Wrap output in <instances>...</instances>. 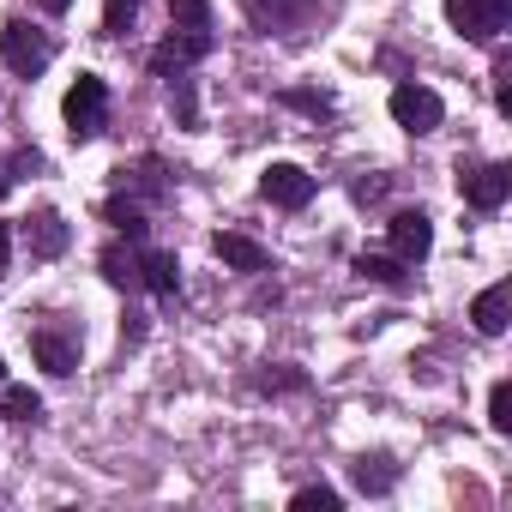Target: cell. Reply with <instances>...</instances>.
<instances>
[{
  "label": "cell",
  "instance_id": "cell-1",
  "mask_svg": "<svg viewBox=\"0 0 512 512\" xmlns=\"http://www.w3.org/2000/svg\"><path fill=\"white\" fill-rule=\"evenodd\" d=\"M0 61H7L19 79H37L55 61V37L37 31V25H25V19H7V25H0Z\"/></svg>",
  "mask_w": 512,
  "mask_h": 512
},
{
  "label": "cell",
  "instance_id": "cell-2",
  "mask_svg": "<svg viewBox=\"0 0 512 512\" xmlns=\"http://www.w3.org/2000/svg\"><path fill=\"white\" fill-rule=\"evenodd\" d=\"M67 133L79 139V145H91L97 133H103V121H109V85L97 79V73H79V85L67 91Z\"/></svg>",
  "mask_w": 512,
  "mask_h": 512
},
{
  "label": "cell",
  "instance_id": "cell-3",
  "mask_svg": "<svg viewBox=\"0 0 512 512\" xmlns=\"http://www.w3.org/2000/svg\"><path fill=\"white\" fill-rule=\"evenodd\" d=\"M506 13H512V0H446V25L470 43H494L506 31Z\"/></svg>",
  "mask_w": 512,
  "mask_h": 512
},
{
  "label": "cell",
  "instance_id": "cell-4",
  "mask_svg": "<svg viewBox=\"0 0 512 512\" xmlns=\"http://www.w3.org/2000/svg\"><path fill=\"white\" fill-rule=\"evenodd\" d=\"M458 193H464V205L470 211H500L506 205V193H512V169L506 163H458Z\"/></svg>",
  "mask_w": 512,
  "mask_h": 512
},
{
  "label": "cell",
  "instance_id": "cell-5",
  "mask_svg": "<svg viewBox=\"0 0 512 512\" xmlns=\"http://www.w3.org/2000/svg\"><path fill=\"white\" fill-rule=\"evenodd\" d=\"M205 55H211V31H181V25H175V31L151 49V73H157V79H181V73H187L193 61H205Z\"/></svg>",
  "mask_w": 512,
  "mask_h": 512
},
{
  "label": "cell",
  "instance_id": "cell-6",
  "mask_svg": "<svg viewBox=\"0 0 512 512\" xmlns=\"http://www.w3.org/2000/svg\"><path fill=\"white\" fill-rule=\"evenodd\" d=\"M392 121L422 139V133H434V127L446 121V103H440V91H428V85H398V91H392Z\"/></svg>",
  "mask_w": 512,
  "mask_h": 512
},
{
  "label": "cell",
  "instance_id": "cell-7",
  "mask_svg": "<svg viewBox=\"0 0 512 512\" xmlns=\"http://www.w3.org/2000/svg\"><path fill=\"white\" fill-rule=\"evenodd\" d=\"M19 235H25V247H31V260H61L67 241H73L67 217H61V211H49V205H37V211L19 223Z\"/></svg>",
  "mask_w": 512,
  "mask_h": 512
},
{
  "label": "cell",
  "instance_id": "cell-8",
  "mask_svg": "<svg viewBox=\"0 0 512 512\" xmlns=\"http://www.w3.org/2000/svg\"><path fill=\"white\" fill-rule=\"evenodd\" d=\"M386 235H392V253H398L404 266H422L428 247H434V217L428 211H392Z\"/></svg>",
  "mask_w": 512,
  "mask_h": 512
},
{
  "label": "cell",
  "instance_id": "cell-9",
  "mask_svg": "<svg viewBox=\"0 0 512 512\" xmlns=\"http://www.w3.org/2000/svg\"><path fill=\"white\" fill-rule=\"evenodd\" d=\"M260 193H266L272 205H284V211H302V205L314 199V175H308L302 163H272V169L260 175Z\"/></svg>",
  "mask_w": 512,
  "mask_h": 512
},
{
  "label": "cell",
  "instance_id": "cell-10",
  "mask_svg": "<svg viewBox=\"0 0 512 512\" xmlns=\"http://www.w3.org/2000/svg\"><path fill=\"white\" fill-rule=\"evenodd\" d=\"M31 356H37L43 374L67 380V374L79 368V338H67V332H55V326H37V332H31Z\"/></svg>",
  "mask_w": 512,
  "mask_h": 512
},
{
  "label": "cell",
  "instance_id": "cell-11",
  "mask_svg": "<svg viewBox=\"0 0 512 512\" xmlns=\"http://www.w3.org/2000/svg\"><path fill=\"white\" fill-rule=\"evenodd\" d=\"M211 253L223 266H235V272H266L272 266V253L260 247V241H247V235H235V229H223L217 241H211Z\"/></svg>",
  "mask_w": 512,
  "mask_h": 512
},
{
  "label": "cell",
  "instance_id": "cell-12",
  "mask_svg": "<svg viewBox=\"0 0 512 512\" xmlns=\"http://www.w3.org/2000/svg\"><path fill=\"white\" fill-rule=\"evenodd\" d=\"M506 308H512V284H488L476 302H470V326L482 338H500L506 332Z\"/></svg>",
  "mask_w": 512,
  "mask_h": 512
},
{
  "label": "cell",
  "instance_id": "cell-13",
  "mask_svg": "<svg viewBox=\"0 0 512 512\" xmlns=\"http://www.w3.org/2000/svg\"><path fill=\"white\" fill-rule=\"evenodd\" d=\"M139 284H145L151 296L175 302V296H181V260H175V253H145V260H139Z\"/></svg>",
  "mask_w": 512,
  "mask_h": 512
},
{
  "label": "cell",
  "instance_id": "cell-14",
  "mask_svg": "<svg viewBox=\"0 0 512 512\" xmlns=\"http://www.w3.org/2000/svg\"><path fill=\"white\" fill-rule=\"evenodd\" d=\"M97 266H103V278H109L115 290H145V284H139V253H127L121 241L103 247V260H97Z\"/></svg>",
  "mask_w": 512,
  "mask_h": 512
},
{
  "label": "cell",
  "instance_id": "cell-15",
  "mask_svg": "<svg viewBox=\"0 0 512 512\" xmlns=\"http://www.w3.org/2000/svg\"><path fill=\"white\" fill-rule=\"evenodd\" d=\"M356 278L386 284V290H404V260H398V253H362V260H356Z\"/></svg>",
  "mask_w": 512,
  "mask_h": 512
},
{
  "label": "cell",
  "instance_id": "cell-16",
  "mask_svg": "<svg viewBox=\"0 0 512 512\" xmlns=\"http://www.w3.org/2000/svg\"><path fill=\"white\" fill-rule=\"evenodd\" d=\"M350 476H356V488H362V494H392L398 464H392V458H356V464H350Z\"/></svg>",
  "mask_w": 512,
  "mask_h": 512
},
{
  "label": "cell",
  "instance_id": "cell-17",
  "mask_svg": "<svg viewBox=\"0 0 512 512\" xmlns=\"http://www.w3.org/2000/svg\"><path fill=\"white\" fill-rule=\"evenodd\" d=\"M0 416H7V422H37L43 416V398L31 386H7V380H0Z\"/></svg>",
  "mask_w": 512,
  "mask_h": 512
},
{
  "label": "cell",
  "instance_id": "cell-18",
  "mask_svg": "<svg viewBox=\"0 0 512 512\" xmlns=\"http://www.w3.org/2000/svg\"><path fill=\"white\" fill-rule=\"evenodd\" d=\"M103 217H109L127 241H145V211H139L133 199H109V205H103Z\"/></svg>",
  "mask_w": 512,
  "mask_h": 512
},
{
  "label": "cell",
  "instance_id": "cell-19",
  "mask_svg": "<svg viewBox=\"0 0 512 512\" xmlns=\"http://www.w3.org/2000/svg\"><path fill=\"white\" fill-rule=\"evenodd\" d=\"M314 7H320V0H260V19H272L284 31V25H302Z\"/></svg>",
  "mask_w": 512,
  "mask_h": 512
},
{
  "label": "cell",
  "instance_id": "cell-20",
  "mask_svg": "<svg viewBox=\"0 0 512 512\" xmlns=\"http://www.w3.org/2000/svg\"><path fill=\"white\" fill-rule=\"evenodd\" d=\"M169 19L181 31H211V0H169Z\"/></svg>",
  "mask_w": 512,
  "mask_h": 512
},
{
  "label": "cell",
  "instance_id": "cell-21",
  "mask_svg": "<svg viewBox=\"0 0 512 512\" xmlns=\"http://www.w3.org/2000/svg\"><path fill=\"white\" fill-rule=\"evenodd\" d=\"M488 428L512 434V380H494V392H488Z\"/></svg>",
  "mask_w": 512,
  "mask_h": 512
},
{
  "label": "cell",
  "instance_id": "cell-22",
  "mask_svg": "<svg viewBox=\"0 0 512 512\" xmlns=\"http://www.w3.org/2000/svg\"><path fill=\"white\" fill-rule=\"evenodd\" d=\"M290 506H296V512H338V506H344V494L320 482V488H296V500H290Z\"/></svg>",
  "mask_w": 512,
  "mask_h": 512
},
{
  "label": "cell",
  "instance_id": "cell-23",
  "mask_svg": "<svg viewBox=\"0 0 512 512\" xmlns=\"http://www.w3.org/2000/svg\"><path fill=\"white\" fill-rule=\"evenodd\" d=\"M169 103H175L181 127H199V103H193V79H187V73H181V79H169Z\"/></svg>",
  "mask_w": 512,
  "mask_h": 512
},
{
  "label": "cell",
  "instance_id": "cell-24",
  "mask_svg": "<svg viewBox=\"0 0 512 512\" xmlns=\"http://www.w3.org/2000/svg\"><path fill=\"white\" fill-rule=\"evenodd\" d=\"M133 19H139V0H109L103 7V37H121Z\"/></svg>",
  "mask_w": 512,
  "mask_h": 512
},
{
  "label": "cell",
  "instance_id": "cell-25",
  "mask_svg": "<svg viewBox=\"0 0 512 512\" xmlns=\"http://www.w3.org/2000/svg\"><path fill=\"white\" fill-rule=\"evenodd\" d=\"M284 103H296V109H308V115H326V109H332V97H320V91H284Z\"/></svg>",
  "mask_w": 512,
  "mask_h": 512
},
{
  "label": "cell",
  "instance_id": "cell-26",
  "mask_svg": "<svg viewBox=\"0 0 512 512\" xmlns=\"http://www.w3.org/2000/svg\"><path fill=\"white\" fill-rule=\"evenodd\" d=\"M13 272V223H0V278Z\"/></svg>",
  "mask_w": 512,
  "mask_h": 512
},
{
  "label": "cell",
  "instance_id": "cell-27",
  "mask_svg": "<svg viewBox=\"0 0 512 512\" xmlns=\"http://www.w3.org/2000/svg\"><path fill=\"white\" fill-rule=\"evenodd\" d=\"M356 199H362V205H368V199H386V181H380V175H374V181H356Z\"/></svg>",
  "mask_w": 512,
  "mask_h": 512
},
{
  "label": "cell",
  "instance_id": "cell-28",
  "mask_svg": "<svg viewBox=\"0 0 512 512\" xmlns=\"http://www.w3.org/2000/svg\"><path fill=\"white\" fill-rule=\"evenodd\" d=\"M43 13H55V19H61V13H73V0H43Z\"/></svg>",
  "mask_w": 512,
  "mask_h": 512
},
{
  "label": "cell",
  "instance_id": "cell-29",
  "mask_svg": "<svg viewBox=\"0 0 512 512\" xmlns=\"http://www.w3.org/2000/svg\"><path fill=\"white\" fill-rule=\"evenodd\" d=\"M0 380H7V356H0Z\"/></svg>",
  "mask_w": 512,
  "mask_h": 512
}]
</instances>
